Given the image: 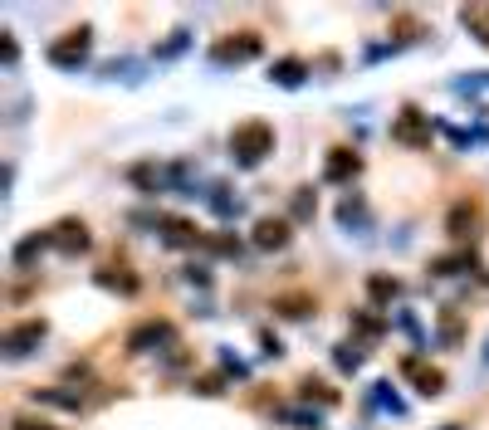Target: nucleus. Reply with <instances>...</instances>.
Wrapping results in <instances>:
<instances>
[{
	"instance_id": "nucleus-6",
	"label": "nucleus",
	"mask_w": 489,
	"mask_h": 430,
	"mask_svg": "<svg viewBox=\"0 0 489 430\" xmlns=\"http://www.w3.org/2000/svg\"><path fill=\"white\" fill-rule=\"evenodd\" d=\"M49 235H54V250H64V254H84L88 250V225L84 220H59Z\"/></svg>"
},
{
	"instance_id": "nucleus-18",
	"label": "nucleus",
	"mask_w": 489,
	"mask_h": 430,
	"mask_svg": "<svg viewBox=\"0 0 489 430\" xmlns=\"http://www.w3.org/2000/svg\"><path fill=\"white\" fill-rule=\"evenodd\" d=\"M10 430H59V426H49V420L44 416H15V420H10Z\"/></svg>"
},
{
	"instance_id": "nucleus-1",
	"label": "nucleus",
	"mask_w": 489,
	"mask_h": 430,
	"mask_svg": "<svg viewBox=\"0 0 489 430\" xmlns=\"http://www.w3.org/2000/svg\"><path fill=\"white\" fill-rule=\"evenodd\" d=\"M230 152L240 166H260L264 156L274 152V127L269 123H240L230 132Z\"/></svg>"
},
{
	"instance_id": "nucleus-13",
	"label": "nucleus",
	"mask_w": 489,
	"mask_h": 430,
	"mask_svg": "<svg viewBox=\"0 0 489 430\" xmlns=\"http://www.w3.org/2000/svg\"><path fill=\"white\" fill-rule=\"evenodd\" d=\"M274 84H284V88H299L303 84V64H299V59H284V64H274Z\"/></svg>"
},
{
	"instance_id": "nucleus-17",
	"label": "nucleus",
	"mask_w": 489,
	"mask_h": 430,
	"mask_svg": "<svg viewBox=\"0 0 489 430\" xmlns=\"http://www.w3.org/2000/svg\"><path fill=\"white\" fill-rule=\"evenodd\" d=\"M303 396H309V401L318 396L323 406H333V401H338V391H333V386H323V381H313V377H309V381H303Z\"/></svg>"
},
{
	"instance_id": "nucleus-22",
	"label": "nucleus",
	"mask_w": 489,
	"mask_h": 430,
	"mask_svg": "<svg viewBox=\"0 0 489 430\" xmlns=\"http://www.w3.org/2000/svg\"><path fill=\"white\" fill-rule=\"evenodd\" d=\"M445 430H460V426H445Z\"/></svg>"
},
{
	"instance_id": "nucleus-14",
	"label": "nucleus",
	"mask_w": 489,
	"mask_h": 430,
	"mask_svg": "<svg viewBox=\"0 0 489 430\" xmlns=\"http://www.w3.org/2000/svg\"><path fill=\"white\" fill-rule=\"evenodd\" d=\"M49 244H54V235H29V240H20V244H15V259H20V264H29L39 250H49Z\"/></svg>"
},
{
	"instance_id": "nucleus-8",
	"label": "nucleus",
	"mask_w": 489,
	"mask_h": 430,
	"mask_svg": "<svg viewBox=\"0 0 489 430\" xmlns=\"http://www.w3.org/2000/svg\"><path fill=\"white\" fill-rule=\"evenodd\" d=\"M254 244H260V250H284V244H289V220L264 215V220L254 225Z\"/></svg>"
},
{
	"instance_id": "nucleus-7",
	"label": "nucleus",
	"mask_w": 489,
	"mask_h": 430,
	"mask_svg": "<svg viewBox=\"0 0 489 430\" xmlns=\"http://www.w3.org/2000/svg\"><path fill=\"white\" fill-rule=\"evenodd\" d=\"M406 377L416 381L421 396H440V391H445V371H440V367H426V362H416V357H406Z\"/></svg>"
},
{
	"instance_id": "nucleus-5",
	"label": "nucleus",
	"mask_w": 489,
	"mask_h": 430,
	"mask_svg": "<svg viewBox=\"0 0 489 430\" xmlns=\"http://www.w3.org/2000/svg\"><path fill=\"white\" fill-rule=\"evenodd\" d=\"M391 137H397V142H406V147H426L430 142V123L416 113V108H406V113L391 123Z\"/></svg>"
},
{
	"instance_id": "nucleus-20",
	"label": "nucleus",
	"mask_w": 489,
	"mask_h": 430,
	"mask_svg": "<svg viewBox=\"0 0 489 430\" xmlns=\"http://www.w3.org/2000/svg\"><path fill=\"white\" fill-rule=\"evenodd\" d=\"M372 293L377 299H397V279H372Z\"/></svg>"
},
{
	"instance_id": "nucleus-16",
	"label": "nucleus",
	"mask_w": 489,
	"mask_h": 430,
	"mask_svg": "<svg viewBox=\"0 0 489 430\" xmlns=\"http://www.w3.org/2000/svg\"><path fill=\"white\" fill-rule=\"evenodd\" d=\"M274 308H279L284 318H303V313H309L313 303H309V299H299V293H289V299H279V303H274Z\"/></svg>"
},
{
	"instance_id": "nucleus-12",
	"label": "nucleus",
	"mask_w": 489,
	"mask_h": 430,
	"mask_svg": "<svg viewBox=\"0 0 489 430\" xmlns=\"http://www.w3.org/2000/svg\"><path fill=\"white\" fill-rule=\"evenodd\" d=\"M162 240L166 244H196V225L181 220V215H172V220H162Z\"/></svg>"
},
{
	"instance_id": "nucleus-19",
	"label": "nucleus",
	"mask_w": 489,
	"mask_h": 430,
	"mask_svg": "<svg viewBox=\"0 0 489 430\" xmlns=\"http://www.w3.org/2000/svg\"><path fill=\"white\" fill-rule=\"evenodd\" d=\"M338 367H342V371H357V367H362V352H348V347H338Z\"/></svg>"
},
{
	"instance_id": "nucleus-10",
	"label": "nucleus",
	"mask_w": 489,
	"mask_h": 430,
	"mask_svg": "<svg viewBox=\"0 0 489 430\" xmlns=\"http://www.w3.org/2000/svg\"><path fill=\"white\" fill-rule=\"evenodd\" d=\"M460 25H465L479 44H489V5H465L460 10Z\"/></svg>"
},
{
	"instance_id": "nucleus-9",
	"label": "nucleus",
	"mask_w": 489,
	"mask_h": 430,
	"mask_svg": "<svg viewBox=\"0 0 489 430\" xmlns=\"http://www.w3.org/2000/svg\"><path fill=\"white\" fill-rule=\"evenodd\" d=\"M323 171H328V181H352V176L362 171V156L348 152V147H338V152L328 156V166H323Z\"/></svg>"
},
{
	"instance_id": "nucleus-15",
	"label": "nucleus",
	"mask_w": 489,
	"mask_h": 430,
	"mask_svg": "<svg viewBox=\"0 0 489 430\" xmlns=\"http://www.w3.org/2000/svg\"><path fill=\"white\" fill-rule=\"evenodd\" d=\"M475 230V205H455L450 211V235H469Z\"/></svg>"
},
{
	"instance_id": "nucleus-21",
	"label": "nucleus",
	"mask_w": 489,
	"mask_h": 430,
	"mask_svg": "<svg viewBox=\"0 0 489 430\" xmlns=\"http://www.w3.org/2000/svg\"><path fill=\"white\" fill-rule=\"evenodd\" d=\"M293 211H299V215H313V195H309V191H299V201H293Z\"/></svg>"
},
{
	"instance_id": "nucleus-3",
	"label": "nucleus",
	"mask_w": 489,
	"mask_h": 430,
	"mask_svg": "<svg viewBox=\"0 0 489 430\" xmlns=\"http://www.w3.org/2000/svg\"><path fill=\"white\" fill-rule=\"evenodd\" d=\"M49 332V322L44 318H25V322H15V328L5 332V352L10 357H25L29 347H39V338Z\"/></svg>"
},
{
	"instance_id": "nucleus-4",
	"label": "nucleus",
	"mask_w": 489,
	"mask_h": 430,
	"mask_svg": "<svg viewBox=\"0 0 489 430\" xmlns=\"http://www.w3.org/2000/svg\"><path fill=\"white\" fill-rule=\"evenodd\" d=\"M254 54H260V35H250V29L235 35V39H220V44L211 49L215 64H240V59H254Z\"/></svg>"
},
{
	"instance_id": "nucleus-2",
	"label": "nucleus",
	"mask_w": 489,
	"mask_h": 430,
	"mask_svg": "<svg viewBox=\"0 0 489 430\" xmlns=\"http://www.w3.org/2000/svg\"><path fill=\"white\" fill-rule=\"evenodd\" d=\"M88 49H93V29L78 25V29H68L64 39H54V44H49V64L74 68V64H84V59H88Z\"/></svg>"
},
{
	"instance_id": "nucleus-11",
	"label": "nucleus",
	"mask_w": 489,
	"mask_h": 430,
	"mask_svg": "<svg viewBox=\"0 0 489 430\" xmlns=\"http://www.w3.org/2000/svg\"><path fill=\"white\" fill-rule=\"evenodd\" d=\"M166 338H172V328H166V322H142V328L127 338V347H132V352H147V342H166Z\"/></svg>"
}]
</instances>
